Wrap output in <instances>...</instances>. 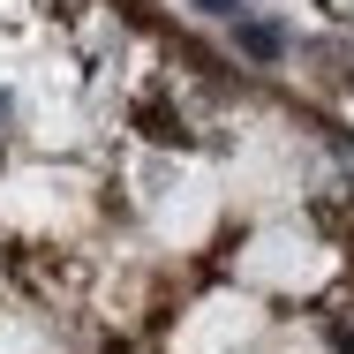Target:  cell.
Instances as JSON below:
<instances>
[{"mask_svg": "<svg viewBox=\"0 0 354 354\" xmlns=\"http://www.w3.org/2000/svg\"><path fill=\"white\" fill-rule=\"evenodd\" d=\"M234 38H241L249 61H279V53H286V30H279V23H264V15H234Z\"/></svg>", "mask_w": 354, "mask_h": 354, "instance_id": "cell-1", "label": "cell"}, {"mask_svg": "<svg viewBox=\"0 0 354 354\" xmlns=\"http://www.w3.org/2000/svg\"><path fill=\"white\" fill-rule=\"evenodd\" d=\"M204 15H241V0H196Z\"/></svg>", "mask_w": 354, "mask_h": 354, "instance_id": "cell-2", "label": "cell"}, {"mask_svg": "<svg viewBox=\"0 0 354 354\" xmlns=\"http://www.w3.org/2000/svg\"><path fill=\"white\" fill-rule=\"evenodd\" d=\"M0 121H8V91H0Z\"/></svg>", "mask_w": 354, "mask_h": 354, "instance_id": "cell-3", "label": "cell"}]
</instances>
